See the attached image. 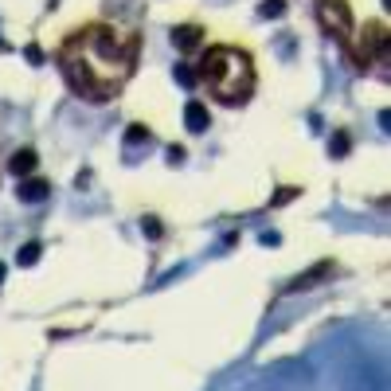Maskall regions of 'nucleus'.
<instances>
[{"instance_id":"nucleus-7","label":"nucleus","mask_w":391,"mask_h":391,"mask_svg":"<svg viewBox=\"0 0 391 391\" xmlns=\"http://www.w3.org/2000/svg\"><path fill=\"white\" fill-rule=\"evenodd\" d=\"M47 192H51V184L39 180V176L20 180V200H24V204H39V200H47Z\"/></svg>"},{"instance_id":"nucleus-3","label":"nucleus","mask_w":391,"mask_h":391,"mask_svg":"<svg viewBox=\"0 0 391 391\" xmlns=\"http://www.w3.org/2000/svg\"><path fill=\"white\" fill-rule=\"evenodd\" d=\"M317 20H321V28H325L329 36H337V39H348V32H352V12H348L344 0H321L317 4Z\"/></svg>"},{"instance_id":"nucleus-10","label":"nucleus","mask_w":391,"mask_h":391,"mask_svg":"<svg viewBox=\"0 0 391 391\" xmlns=\"http://www.w3.org/2000/svg\"><path fill=\"white\" fill-rule=\"evenodd\" d=\"M39 255H43V246L39 243H24L20 246V255H16V262H20V266H36Z\"/></svg>"},{"instance_id":"nucleus-18","label":"nucleus","mask_w":391,"mask_h":391,"mask_svg":"<svg viewBox=\"0 0 391 391\" xmlns=\"http://www.w3.org/2000/svg\"><path fill=\"white\" fill-rule=\"evenodd\" d=\"M0 282H4V262H0Z\"/></svg>"},{"instance_id":"nucleus-15","label":"nucleus","mask_w":391,"mask_h":391,"mask_svg":"<svg viewBox=\"0 0 391 391\" xmlns=\"http://www.w3.org/2000/svg\"><path fill=\"white\" fill-rule=\"evenodd\" d=\"M180 160H184V149L172 145V149H169V165H180Z\"/></svg>"},{"instance_id":"nucleus-2","label":"nucleus","mask_w":391,"mask_h":391,"mask_svg":"<svg viewBox=\"0 0 391 391\" xmlns=\"http://www.w3.org/2000/svg\"><path fill=\"white\" fill-rule=\"evenodd\" d=\"M196 83H204L227 106H239L255 90V63H251V55H243L235 47H211L204 55V63H200Z\"/></svg>"},{"instance_id":"nucleus-6","label":"nucleus","mask_w":391,"mask_h":391,"mask_svg":"<svg viewBox=\"0 0 391 391\" xmlns=\"http://www.w3.org/2000/svg\"><path fill=\"white\" fill-rule=\"evenodd\" d=\"M36 165H39L36 149H16V153H12V160H8V172L24 180V176H32V172H36Z\"/></svg>"},{"instance_id":"nucleus-11","label":"nucleus","mask_w":391,"mask_h":391,"mask_svg":"<svg viewBox=\"0 0 391 391\" xmlns=\"http://www.w3.org/2000/svg\"><path fill=\"white\" fill-rule=\"evenodd\" d=\"M282 12H286V0H262V8H258L262 20H278Z\"/></svg>"},{"instance_id":"nucleus-14","label":"nucleus","mask_w":391,"mask_h":391,"mask_svg":"<svg viewBox=\"0 0 391 391\" xmlns=\"http://www.w3.org/2000/svg\"><path fill=\"white\" fill-rule=\"evenodd\" d=\"M176 83H184V86H196V71H192V67H176Z\"/></svg>"},{"instance_id":"nucleus-17","label":"nucleus","mask_w":391,"mask_h":391,"mask_svg":"<svg viewBox=\"0 0 391 391\" xmlns=\"http://www.w3.org/2000/svg\"><path fill=\"white\" fill-rule=\"evenodd\" d=\"M290 200H293V188H286V192L274 196V204H290Z\"/></svg>"},{"instance_id":"nucleus-12","label":"nucleus","mask_w":391,"mask_h":391,"mask_svg":"<svg viewBox=\"0 0 391 391\" xmlns=\"http://www.w3.org/2000/svg\"><path fill=\"white\" fill-rule=\"evenodd\" d=\"M125 137H129V145H145V141H153V134H149L141 122H134L129 129H125Z\"/></svg>"},{"instance_id":"nucleus-16","label":"nucleus","mask_w":391,"mask_h":391,"mask_svg":"<svg viewBox=\"0 0 391 391\" xmlns=\"http://www.w3.org/2000/svg\"><path fill=\"white\" fill-rule=\"evenodd\" d=\"M145 235H153V239H157V235H160V223L157 220H145Z\"/></svg>"},{"instance_id":"nucleus-9","label":"nucleus","mask_w":391,"mask_h":391,"mask_svg":"<svg viewBox=\"0 0 391 391\" xmlns=\"http://www.w3.org/2000/svg\"><path fill=\"white\" fill-rule=\"evenodd\" d=\"M325 274H332V262H321V266L313 270V274H302V278L293 282L290 290H306V286H313V282H317V278H325Z\"/></svg>"},{"instance_id":"nucleus-13","label":"nucleus","mask_w":391,"mask_h":391,"mask_svg":"<svg viewBox=\"0 0 391 391\" xmlns=\"http://www.w3.org/2000/svg\"><path fill=\"white\" fill-rule=\"evenodd\" d=\"M329 153H332V157H344V153H348V137L337 134V137L329 141Z\"/></svg>"},{"instance_id":"nucleus-8","label":"nucleus","mask_w":391,"mask_h":391,"mask_svg":"<svg viewBox=\"0 0 391 391\" xmlns=\"http://www.w3.org/2000/svg\"><path fill=\"white\" fill-rule=\"evenodd\" d=\"M172 43L180 51H192L196 43H200V28H176V32H172Z\"/></svg>"},{"instance_id":"nucleus-5","label":"nucleus","mask_w":391,"mask_h":391,"mask_svg":"<svg viewBox=\"0 0 391 391\" xmlns=\"http://www.w3.org/2000/svg\"><path fill=\"white\" fill-rule=\"evenodd\" d=\"M184 125H188V134H208V125H211V114L204 102H188L184 106Z\"/></svg>"},{"instance_id":"nucleus-1","label":"nucleus","mask_w":391,"mask_h":391,"mask_svg":"<svg viewBox=\"0 0 391 391\" xmlns=\"http://www.w3.org/2000/svg\"><path fill=\"white\" fill-rule=\"evenodd\" d=\"M129 63H134V43H129V36L114 32V28H102V24L71 36V43L63 47L67 83H71L78 94L94 98V102H106V98L125 83Z\"/></svg>"},{"instance_id":"nucleus-4","label":"nucleus","mask_w":391,"mask_h":391,"mask_svg":"<svg viewBox=\"0 0 391 391\" xmlns=\"http://www.w3.org/2000/svg\"><path fill=\"white\" fill-rule=\"evenodd\" d=\"M383 47H388V28H383V24L364 28V36H360V51H356V63L368 67L372 55H383Z\"/></svg>"}]
</instances>
